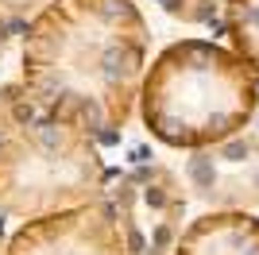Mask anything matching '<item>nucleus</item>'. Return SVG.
<instances>
[{"mask_svg": "<svg viewBox=\"0 0 259 255\" xmlns=\"http://www.w3.org/2000/svg\"><path fill=\"white\" fill-rule=\"evenodd\" d=\"M108 205L120 221L128 255H174L182 240L186 193L182 174L166 162H136L128 170L108 174Z\"/></svg>", "mask_w": 259, "mask_h": 255, "instance_id": "4", "label": "nucleus"}, {"mask_svg": "<svg viewBox=\"0 0 259 255\" xmlns=\"http://www.w3.org/2000/svg\"><path fill=\"white\" fill-rule=\"evenodd\" d=\"M259 81L228 42L178 39L151 58L136 116L170 151H201L251 128Z\"/></svg>", "mask_w": 259, "mask_h": 255, "instance_id": "2", "label": "nucleus"}, {"mask_svg": "<svg viewBox=\"0 0 259 255\" xmlns=\"http://www.w3.org/2000/svg\"><path fill=\"white\" fill-rule=\"evenodd\" d=\"M0 255H128L108 197L23 221Z\"/></svg>", "mask_w": 259, "mask_h": 255, "instance_id": "6", "label": "nucleus"}, {"mask_svg": "<svg viewBox=\"0 0 259 255\" xmlns=\"http://www.w3.org/2000/svg\"><path fill=\"white\" fill-rule=\"evenodd\" d=\"M174 255H259V217L240 209H205L190 217Z\"/></svg>", "mask_w": 259, "mask_h": 255, "instance_id": "7", "label": "nucleus"}, {"mask_svg": "<svg viewBox=\"0 0 259 255\" xmlns=\"http://www.w3.org/2000/svg\"><path fill=\"white\" fill-rule=\"evenodd\" d=\"M159 4L166 16L182 23H221V12H225V0H151Z\"/></svg>", "mask_w": 259, "mask_h": 255, "instance_id": "9", "label": "nucleus"}, {"mask_svg": "<svg viewBox=\"0 0 259 255\" xmlns=\"http://www.w3.org/2000/svg\"><path fill=\"white\" fill-rule=\"evenodd\" d=\"M54 0H0V20L8 23L12 35H23L27 31V23L39 16V12H47Z\"/></svg>", "mask_w": 259, "mask_h": 255, "instance_id": "10", "label": "nucleus"}, {"mask_svg": "<svg viewBox=\"0 0 259 255\" xmlns=\"http://www.w3.org/2000/svg\"><path fill=\"white\" fill-rule=\"evenodd\" d=\"M108 174L85 128L27 112L12 85L0 93V212L35 221L101 201Z\"/></svg>", "mask_w": 259, "mask_h": 255, "instance_id": "3", "label": "nucleus"}, {"mask_svg": "<svg viewBox=\"0 0 259 255\" xmlns=\"http://www.w3.org/2000/svg\"><path fill=\"white\" fill-rule=\"evenodd\" d=\"M151 31L136 0H54L20 35V105L120 143L140 108Z\"/></svg>", "mask_w": 259, "mask_h": 255, "instance_id": "1", "label": "nucleus"}, {"mask_svg": "<svg viewBox=\"0 0 259 255\" xmlns=\"http://www.w3.org/2000/svg\"><path fill=\"white\" fill-rule=\"evenodd\" d=\"M190 201L205 209H259V128H244L232 139L190 151L182 162Z\"/></svg>", "mask_w": 259, "mask_h": 255, "instance_id": "5", "label": "nucleus"}, {"mask_svg": "<svg viewBox=\"0 0 259 255\" xmlns=\"http://www.w3.org/2000/svg\"><path fill=\"white\" fill-rule=\"evenodd\" d=\"M221 31L259 81V0H225Z\"/></svg>", "mask_w": 259, "mask_h": 255, "instance_id": "8", "label": "nucleus"}, {"mask_svg": "<svg viewBox=\"0 0 259 255\" xmlns=\"http://www.w3.org/2000/svg\"><path fill=\"white\" fill-rule=\"evenodd\" d=\"M8 39H12V31H8V23L0 20V54H4V47H8Z\"/></svg>", "mask_w": 259, "mask_h": 255, "instance_id": "11", "label": "nucleus"}]
</instances>
